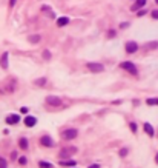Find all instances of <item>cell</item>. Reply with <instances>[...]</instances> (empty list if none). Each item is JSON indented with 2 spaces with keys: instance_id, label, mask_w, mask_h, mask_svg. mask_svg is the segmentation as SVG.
Segmentation results:
<instances>
[{
  "instance_id": "cell-18",
  "label": "cell",
  "mask_w": 158,
  "mask_h": 168,
  "mask_svg": "<svg viewBox=\"0 0 158 168\" xmlns=\"http://www.w3.org/2000/svg\"><path fill=\"white\" fill-rule=\"evenodd\" d=\"M61 165H64V166H74V165H75V162H74V160H66V162L61 160Z\"/></svg>"
},
{
  "instance_id": "cell-23",
  "label": "cell",
  "mask_w": 158,
  "mask_h": 168,
  "mask_svg": "<svg viewBox=\"0 0 158 168\" xmlns=\"http://www.w3.org/2000/svg\"><path fill=\"white\" fill-rule=\"evenodd\" d=\"M130 130H132V133H137V125L132 122V123H130Z\"/></svg>"
},
{
  "instance_id": "cell-24",
  "label": "cell",
  "mask_w": 158,
  "mask_h": 168,
  "mask_svg": "<svg viewBox=\"0 0 158 168\" xmlns=\"http://www.w3.org/2000/svg\"><path fill=\"white\" fill-rule=\"evenodd\" d=\"M126 154H127V150H126V148H123V150L120 151V156H121V157H124Z\"/></svg>"
},
{
  "instance_id": "cell-3",
  "label": "cell",
  "mask_w": 158,
  "mask_h": 168,
  "mask_svg": "<svg viewBox=\"0 0 158 168\" xmlns=\"http://www.w3.org/2000/svg\"><path fill=\"white\" fill-rule=\"evenodd\" d=\"M46 103L51 107H60L61 105V99L60 97H55V96H48L46 97Z\"/></svg>"
},
{
  "instance_id": "cell-4",
  "label": "cell",
  "mask_w": 158,
  "mask_h": 168,
  "mask_svg": "<svg viewBox=\"0 0 158 168\" xmlns=\"http://www.w3.org/2000/svg\"><path fill=\"white\" fill-rule=\"evenodd\" d=\"M77 134H78V131L75 130V128H69V130H64V133H63V137L66 139V140H71V139L77 137Z\"/></svg>"
},
{
  "instance_id": "cell-1",
  "label": "cell",
  "mask_w": 158,
  "mask_h": 168,
  "mask_svg": "<svg viewBox=\"0 0 158 168\" xmlns=\"http://www.w3.org/2000/svg\"><path fill=\"white\" fill-rule=\"evenodd\" d=\"M123 70H126L127 73H130V74H134V76H137L138 74V70H137V67L134 65L132 62H123L121 65H120Z\"/></svg>"
},
{
  "instance_id": "cell-14",
  "label": "cell",
  "mask_w": 158,
  "mask_h": 168,
  "mask_svg": "<svg viewBox=\"0 0 158 168\" xmlns=\"http://www.w3.org/2000/svg\"><path fill=\"white\" fill-rule=\"evenodd\" d=\"M19 145H20L22 150H26V148H28V140H26L25 137H22V139L19 140Z\"/></svg>"
},
{
  "instance_id": "cell-29",
  "label": "cell",
  "mask_w": 158,
  "mask_h": 168,
  "mask_svg": "<svg viewBox=\"0 0 158 168\" xmlns=\"http://www.w3.org/2000/svg\"><path fill=\"white\" fill-rule=\"evenodd\" d=\"M155 162L158 163V153H157V156H155Z\"/></svg>"
},
{
  "instance_id": "cell-9",
  "label": "cell",
  "mask_w": 158,
  "mask_h": 168,
  "mask_svg": "<svg viewBox=\"0 0 158 168\" xmlns=\"http://www.w3.org/2000/svg\"><path fill=\"white\" fill-rule=\"evenodd\" d=\"M144 131H146V134H148V136H151V137L155 134V131H154V126H152L151 123H148V122L144 123Z\"/></svg>"
},
{
  "instance_id": "cell-2",
  "label": "cell",
  "mask_w": 158,
  "mask_h": 168,
  "mask_svg": "<svg viewBox=\"0 0 158 168\" xmlns=\"http://www.w3.org/2000/svg\"><path fill=\"white\" fill-rule=\"evenodd\" d=\"M88 68L92 73H101V71H104V67L101 65V63H94V62H89L88 63Z\"/></svg>"
},
{
  "instance_id": "cell-12",
  "label": "cell",
  "mask_w": 158,
  "mask_h": 168,
  "mask_svg": "<svg viewBox=\"0 0 158 168\" xmlns=\"http://www.w3.org/2000/svg\"><path fill=\"white\" fill-rule=\"evenodd\" d=\"M69 23V17H60L57 20V26H64V25Z\"/></svg>"
},
{
  "instance_id": "cell-21",
  "label": "cell",
  "mask_w": 158,
  "mask_h": 168,
  "mask_svg": "<svg viewBox=\"0 0 158 168\" xmlns=\"http://www.w3.org/2000/svg\"><path fill=\"white\" fill-rule=\"evenodd\" d=\"M0 168H6V160L3 157H0Z\"/></svg>"
},
{
  "instance_id": "cell-11",
  "label": "cell",
  "mask_w": 158,
  "mask_h": 168,
  "mask_svg": "<svg viewBox=\"0 0 158 168\" xmlns=\"http://www.w3.org/2000/svg\"><path fill=\"white\" fill-rule=\"evenodd\" d=\"M77 151V148H74V147H71V148H64V150H61V156H69L71 153H75Z\"/></svg>"
},
{
  "instance_id": "cell-28",
  "label": "cell",
  "mask_w": 158,
  "mask_h": 168,
  "mask_svg": "<svg viewBox=\"0 0 158 168\" xmlns=\"http://www.w3.org/2000/svg\"><path fill=\"white\" fill-rule=\"evenodd\" d=\"M20 111H22V113H28V108H26V107H23Z\"/></svg>"
},
{
  "instance_id": "cell-19",
  "label": "cell",
  "mask_w": 158,
  "mask_h": 168,
  "mask_svg": "<svg viewBox=\"0 0 158 168\" xmlns=\"http://www.w3.org/2000/svg\"><path fill=\"white\" fill-rule=\"evenodd\" d=\"M35 83H37V85H42V86H43V85L46 83V79H45V77H42V79H38Z\"/></svg>"
},
{
  "instance_id": "cell-30",
  "label": "cell",
  "mask_w": 158,
  "mask_h": 168,
  "mask_svg": "<svg viewBox=\"0 0 158 168\" xmlns=\"http://www.w3.org/2000/svg\"><path fill=\"white\" fill-rule=\"evenodd\" d=\"M155 2H157V3H158V0H155Z\"/></svg>"
},
{
  "instance_id": "cell-25",
  "label": "cell",
  "mask_w": 158,
  "mask_h": 168,
  "mask_svg": "<svg viewBox=\"0 0 158 168\" xmlns=\"http://www.w3.org/2000/svg\"><path fill=\"white\" fill-rule=\"evenodd\" d=\"M19 162H20V165H25V163H26V157H20Z\"/></svg>"
},
{
  "instance_id": "cell-26",
  "label": "cell",
  "mask_w": 158,
  "mask_h": 168,
  "mask_svg": "<svg viewBox=\"0 0 158 168\" xmlns=\"http://www.w3.org/2000/svg\"><path fill=\"white\" fill-rule=\"evenodd\" d=\"M16 2H17V0H9V6H14Z\"/></svg>"
},
{
  "instance_id": "cell-22",
  "label": "cell",
  "mask_w": 158,
  "mask_h": 168,
  "mask_svg": "<svg viewBox=\"0 0 158 168\" xmlns=\"http://www.w3.org/2000/svg\"><path fill=\"white\" fill-rule=\"evenodd\" d=\"M152 19H155V20H158V9H155V11H152Z\"/></svg>"
},
{
  "instance_id": "cell-13",
  "label": "cell",
  "mask_w": 158,
  "mask_h": 168,
  "mask_svg": "<svg viewBox=\"0 0 158 168\" xmlns=\"http://www.w3.org/2000/svg\"><path fill=\"white\" fill-rule=\"evenodd\" d=\"M144 5H146V0H137V2H135V5L132 6V9H134V11H137L138 8H143Z\"/></svg>"
},
{
  "instance_id": "cell-20",
  "label": "cell",
  "mask_w": 158,
  "mask_h": 168,
  "mask_svg": "<svg viewBox=\"0 0 158 168\" xmlns=\"http://www.w3.org/2000/svg\"><path fill=\"white\" fill-rule=\"evenodd\" d=\"M43 57H45L46 60H49V59H51V53H49L48 49H46V51H43Z\"/></svg>"
},
{
  "instance_id": "cell-8",
  "label": "cell",
  "mask_w": 158,
  "mask_h": 168,
  "mask_svg": "<svg viewBox=\"0 0 158 168\" xmlns=\"http://www.w3.org/2000/svg\"><path fill=\"white\" fill-rule=\"evenodd\" d=\"M37 123V119L34 117V116H28V117H25V125L26 126H34Z\"/></svg>"
},
{
  "instance_id": "cell-15",
  "label": "cell",
  "mask_w": 158,
  "mask_h": 168,
  "mask_svg": "<svg viewBox=\"0 0 158 168\" xmlns=\"http://www.w3.org/2000/svg\"><path fill=\"white\" fill-rule=\"evenodd\" d=\"M28 40H29L31 43H37V42H40V36H31Z\"/></svg>"
},
{
  "instance_id": "cell-7",
  "label": "cell",
  "mask_w": 158,
  "mask_h": 168,
  "mask_svg": "<svg viewBox=\"0 0 158 168\" xmlns=\"http://www.w3.org/2000/svg\"><path fill=\"white\" fill-rule=\"evenodd\" d=\"M19 120H20V116H19V114H9L8 117H6V122L11 123V125H12V123H17Z\"/></svg>"
},
{
  "instance_id": "cell-6",
  "label": "cell",
  "mask_w": 158,
  "mask_h": 168,
  "mask_svg": "<svg viewBox=\"0 0 158 168\" xmlns=\"http://www.w3.org/2000/svg\"><path fill=\"white\" fill-rule=\"evenodd\" d=\"M40 144H42L43 147H54V140H52L49 136H43V137L40 139Z\"/></svg>"
},
{
  "instance_id": "cell-17",
  "label": "cell",
  "mask_w": 158,
  "mask_h": 168,
  "mask_svg": "<svg viewBox=\"0 0 158 168\" xmlns=\"http://www.w3.org/2000/svg\"><path fill=\"white\" fill-rule=\"evenodd\" d=\"M38 165H40L42 168H52V163H48V162H43V160L38 162Z\"/></svg>"
},
{
  "instance_id": "cell-5",
  "label": "cell",
  "mask_w": 158,
  "mask_h": 168,
  "mask_svg": "<svg viewBox=\"0 0 158 168\" xmlns=\"http://www.w3.org/2000/svg\"><path fill=\"white\" fill-rule=\"evenodd\" d=\"M137 49H138V43H135V42H127L126 43V53L132 54V53H135Z\"/></svg>"
},
{
  "instance_id": "cell-27",
  "label": "cell",
  "mask_w": 158,
  "mask_h": 168,
  "mask_svg": "<svg viewBox=\"0 0 158 168\" xmlns=\"http://www.w3.org/2000/svg\"><path fill=\"white\" fill-rule=\"evenodd\" d=\"M89 168H100V165H98V163H94V165H91Z\"/></svg>"
},
{
  "instance_id": "cell-16",
  "label": "cell",
  "mask_w": 158,
  "mask_h": 168,
  "mask_svg": "<svg viewBox=\"0 0 158 168\" xmlns=\"http://www.w3.org/2000/svg\"><path fill=\"white\" fill-rule=\"evenodd\" d=\"M146 103H148V105H157L158 107V97L157 99H148Z\"/></svg>"
},
{
  "instance_id": "cell-10",
  "label": "cell",
  "mask_w": 158,
  "mask_h": 168,
  "mask_svg": "<svg viewBox=\"0 0 158 168\" xmlns=\"http://www.w3.org/2000/svg\"><path fill=\"white\" fill-rule=\"evenodd\" d=\"M8 53H5L3 56H2V59H0V67L2 68H8Z\"/></svg>"
}]
</instances>
